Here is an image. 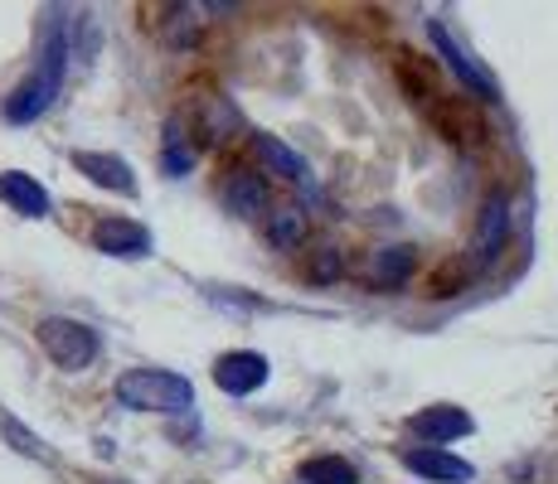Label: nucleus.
I'll use <instances>...</instances> for the list:
<instances>
[{
    "mask_svg": "<svg viewBox=\"0 0 558 484\" xmlns=\"http://www.w3.org/2000/svg\"><path fill=\"white\" fill-rule=\"evenodd\" d=\"M223 194H229L233 213H243V219H253V213L263 209V179H257V175H243V170H239V175L229 179V189H223Z\"/></svg>",
    "mask_w": 558,
    "mask_h": 484,
    "instance_id": "obj_14",
    "label": "nucleus"
},
{
    "mask_svg": "<svg viewBox=\"0 0 558 484\" xmlns=\"http://www.w3.org/2000/svg\"><path fill=\"white\" fill-rule=\"evenodd\" d=\"M39 344H45L49 359L69 373L88 369V363L98 359V335H93L88 325H78V320H63V315L39 320Z\"/></svg>",
    "mask_w": 558,
    "mask_h": 484,
    "instance_id": "obj_3",
    "label": "nucleus"
},
{
    "mask_svg": "<svg viewBox=\"0 0 558 484\" xmlns=\"http://www.w3.org/2000/svg\"><path fill=\"white\" fill-rule=\"evenodd\" d=\"M73 165H78L83 175H88L93 185H102V189H117V194H132V189H136L132 165H126V160H117V156H98V150H78V156H73Z\"/></svg>",
    "mask_w": 558,
    "mask_h": 484,
    "instance_id": "obj_9",
    "label": "nucleus"
},
{
    "mask_svg": "<svg viewBox=\"0 0 558 484\" xmlns=\"http://www.w3.org/2000/svg\"><path fill=\"white\" fill-rule=\"evenodd\" d=\"M302 233H306V223H302V213H296V209H282V213L272 219V243H277V247H292L296 238H302Z\"/></svg>",
    "mask_w": 558,
    "mask_h": 484,
    "instance_id": "obj_16",
    "label": "nucleus"
},
{
    "mask_svg": "<svg viewBox=\"0 0 558 484\" xmlns=\"http://www.w3.org/2000/svg\"><path fill=\"white\" fill-rule=\"evenodd\" d=\"M506 228H510V219H506V203H490V209H486V219H481L476 243H471V257H476V262H486V257H496V252H500V243H506Z\"/></svg>",
    "mask_w": 558,
    "mask_h": 484,
    "instance_id": "obj_12",
    "label": "nucleus"
},
{
    "mask_svg": "<svg viewBox=\"0 0 558 484\" xmlns=\"http://www.w3.org/2000/svg\"><path fill=\"white\" fill-rule=\"evenodd\" d=\"M117 402L132 412H185L195 402V387L166 369H132L117 378Z\"/></svg>",
    "mask_w": 558,
    "mask_h": 484,
    "instance_id": "obj_2",
    "label": "nucleus"
},
{
    "mask_svg": "<svg viewBox=\"0 0 558 484\" xmlns=\"http://www.w3.org/2000/svg\"><path fill=\"white\" fill-rule=\"evenodd\" d=\"M93 247L107 257H146L151 252V233L132 219H102L98 228H93Z\"/></svg>",
    "mask_w": 558,
    "mask_h": 484,
    "instance_id": "obj_5",
    "label": "nucleus"
},
{
    "mask_svg": "<svg viewBox=\"0 0 558 484\" xmlns=\"http://www.w3.org/2000/svg\"><path fill=\"white\" fill-rule=\"evenodd\" d=\"M427 35H433L437 53H442V59H447V69H452L457 78H461V83H466V88H471V92H476V97H490V92H496V88H490V78H486V73H481L476 63H471L466 53H461V49L452 45V35H447V29L437 25V20H433V25H427Z\"/></svg>",
    "mask_w": 558,
    "mask_h": 484,
    "instance_id": "obj_10",
    "label": "nucleus"
},
{
    "mask_svg": "<svg viewBox=\"0 0 558 484\" xmlns=\"http://www.w3.org/2000/svg\"><path fill=\"white\" fill-rule=\"evenodd\" d=\"M63 63H69V39H63V25H53L49 39H45V53H39V63H35V73H29V78L5 97L10 122L25 126V122H39V116L49 112L53 97H59V88H63Z\"/></svg>",
    "mask_w": 558,
    "mask_h": 484,
    "instance_id": "obj_1",
    "label": "nucleus"
},
{
    "mask_svg": "<svg viewBox=\"0 0 558 484\" xmlns=\"http://www.w3.org/2000/svg\"><path fill=\"white\" fill-rule=\"evenodd\" d=\"M160 165H166L170 175H185V170L195 165V150L180 146V136H170V146H166V156H160Z\"/></svg>",
    "mask_w": 558,
    "mask_h": 484,
    "instance_id": "obj_17",
    "label": "nucleus"
},
{
    "mask_svg": "<svg viewBox=\"0 0 558 484\" xmlns=\"http://www.w3.org/2000/svg\"><path fill=\"white\" fill-rule=\"evenodd\" d=\"M403 466L413 470V475L442 480V484H466L471 475H476V470H471L461 456H452V450H437V446H413V450H403Z\"/></svg>",
    "mask_w": 558,
    "mask_h": 484,
    "instance_id": "obj_6",
    "label": "nucleus"
},
{
    "mask_svg": "<svg viewBox=\"0 0 558 484\" xmlns=\"http://www.w3.org/2000/svg\"><path fill=\"white\" fill-rule=\"evenodd\" d=\"M355 466L340 456H316L302 466V484H355Z\"/></svg>",
    "mask_w": 558,
    "mask_h": 484,
    "instance_id": "obj_13",
    "label": "nucleus"
},
{
    "mask_svg": "<svg viewBox=\"0 0 558 484\" xmlns=\"http://www.w3.org/2000/svg\"><path fill=\"white\" fill-rule=\"evenodd\" d=\"M408 426H413L417 440H433V446L442 450L447 440H457V436L471 432V417L461 412V407H447V402H442V407H427V412H417Z\"/></svg>",
    "mask_w": 558,
    "mask_h": 484,
    "instance_id": "obj_7",
    "label": "nucleus"
},
{
    "mask_svg": "<svg viewBox=\"0 0 558 484\" xmlns=\"http://www.w3.org/2000/svg\"><path fill=\"white\" fill-rule=\"evenodd\" d=\"M0 199L15 213H25V219H45L49 213V189L35 175H25V170H5L0 175Z\"/></svg>",
    "mask_w": 558,
    "mask_h": 484,
    "instance_id": "obj_8",
    "label": "nucleus"
},
{
    "mask_svg": "<svg viewBox=\"0 0 558 484\" xmlns=\"http://www.w3.org/2000/svg\"><path fill=\"white\" fill-rule=\"evenodd\" d=\"M408 266H413V252H408V247H389V252L379 257V272H374V276H379L384 286H399Z\"/></svg>",
    "mask_w": 558,
    "mask_h": 484,
    "instance_id": "obj_15",
    "label": "nucleus"
},
{
    "mask_svg": "<svg viewBox=\"0 0 558 484\" xmlns=\"http://www.w3.org/2000/svg\"><path fill=\"white\" fill-rule=\"evenodd\" d=\"M253 146H257V160H263L272 175H282V179H306V160L296 156V150H287L277 136H253Z\"/></svg>",
    "mask_w": 558,
    "mask_h": 484,
    "instance_id": "obj_11",
    "label": "nucleus"
},
{
    "mask_svg": "<svg viewBox=\"0 0 558 484\" xmlns=\"http://www.w3.org/2000/svg\"><path fill=\"white\" fill-rule=\"evenodd\" d=\"M214 383H219L229 397H248L253 387L267 383V359L263 353H248V349L223 353V359L214 363Z\"/></svg>",
    "mask_w": 558,
    "mask_h": 484,
    "instance_id": "obj_4",
    "label": "nucleus"
}]
</instances>
